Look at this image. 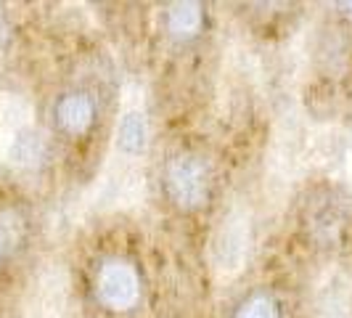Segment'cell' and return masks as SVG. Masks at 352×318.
<instances>
[{
	"label": "cell",
	"mask_w": 352,
	"mask_h": 318,
	"mask_svg": "<svg viewBox=\"0 0 352 318\" xmlns=\"http://www.w3.org/2000/svg\"><path fill=\"white\" fill-rule=\"evenodd\" d=\"M0 159L14 170H37L48 159V141L24 96H0Z\"/></svg>",
	"instance_id": "obj_1"
},
{
	"label": "cell",
	"mask_w": 352,
	"mask_h": 318,
	"mask_svg": "<svg viewBox=\"0 0 352 318\" xmlns=\"http://www.w3.org/2000/svg\"><path fill=\"white\" fill-rule=\"evenodd\" d=\"M164 191L167 199L183 212L207 207L212 199V167L196 151H177L164 165Z\"/></svg>",
	"instance_id": "obj_2"
},
{
	"label": "cell",
	"mask_w": 352,
	"mask_h": 318,
	"mask_svg": "<svg viewBox=\"0 0 352 318\" xmlns=\"http://www.w3.org/2000/svg\"><path fill=\"white\" fill-rule=\"evenodd\" d=\"M249 239H252L249 212L241 207L226 212V218L220 220V226L210 239V265L220 279H230L244 268L249 257Z\"/></svg>",
	"instance_id": "obj_3"
},
{
	"label": "cell",
	"mask_w": 352,
	"mask_h": 318,
	"mask_svg": "<svg viewBox=\"0 0 352 318\" xmlns=\"http://www.w3.org/2000/svg\"><path fill=\"white\" fill-rule=\"evenodd\" d=\"M93 289H96V297H98V302L104 308L124 313V310H130L138 302V297H141L138 268L130 263V260H124V257H106L96 268Z\"/></svg>",
	"instance_id": "obj_4"
},
{
	"label": "cell",
	"mask_w": 352,
	"mask_h": 318,
	"mask_svg": "<svg viewBox=\"0 0 352 318\" xmlns=\"http://www.w3.org/2000/svg\"><path fill=\"white\" fill-rule=\"evenodd\" d=\"M24 318H69V276L61 265H43L30 284Z\"/></svg>",
	"instance_id": "obj_5"
},
{
	"label": "cell",
	"mask_w": 352,
	"mask_h": 318,
	"mask_svg": "<svg viewBox=\"0 0 352 318\" xmlns=\"http://www.w3.org/2000/svg\"><path fill=\"white\" fill-rule=\"evenodd\" d=\"M310 149H313V133L302 125L300 117L286 114L276 127V138H273V170L283 180L294 178Z\"/></svg>",
	"instance_id": "obj_6"
},
{
	"label": "cell",
	"mask_w": 352,
	"mask_h": 318,
	"mask_svg": "<svg viewBox=\"0 0 352 318\" xmlns=\"http://www.w3.org/2000/svg\"><path fill=\"white\" fill-rule=\"evenodd\" d=\"M151 143L148 114L138 101L124 104L114 127V154L122 162H141Z\"/></svg>",
	"instance_id": "obj_7"
},
{
	"label": "cell",
	"mask_w": 352,
	"mask_h": 318,
	"mask_svg": "<svg viewBox=\"0 0 352 318\" xmlns=\"http://www.w3.org/2000/svg\"><path fill=\"white\" fill-rule=\"evenodd\" d=\"M96 120H98V104L85 90H69L53 104V123L69 138L88 136Z\"/></svg>",
	"instance_id": "obj_8"
},
{
	"label": "cell",
	"mask_w": 352,
	"mask_h": 318,
	"mask_svg": "<svg viewBox=\"0 0 352 318\" xmlns=\"http://www.w3.org/2000/svg\"><path fill=\"white\" fill-rule=\"evenodd\" d=\"M318 318H352V282L342 268L323 273L316 286Z\"/></svg>",
	"instance_id": "obj_9"
},
{
	"label": "cell",
	"mask_w": 352,
	"mask_h": 318,
	"mask_svg": "<svg viewBox=\"0 0 352 318\" xmlns=\"http://www.w3.org/2000/svg\"><path fill=\"white\" fill-rule=\"evenodd\" d=\"M204 27V6L194 3V0H183V3H173L164 11V30L167 35L177 40V43H188L199 37Z\"/></svg>",
	"instance_id": "obj_10"
},
{
	"label": "cell",
	"mask_w": 352,
	"mask_h": 318,
	"mask_svg": "<svg viewBox=\"0 0 352 318\" xmlns=\"http://www.w3.org/2000/svg\"><path fill=\"white\" fill-rule=\"evenodd\" d=\"M24 236H27V220L21 218V212H0V263H3V257H8L11 252H16L21 247Z\"/></svg>",
	"instance_id": "obj_11"
},
{
	"label": "cell",
	"mask_w": 352,
	"mask_h": 318,
	"mask_svg": "<svg viewBox=\"0 0 352 318\" xmlns=\"http://www.w3.org/2000/svg\"><path fill=\"white\" fill-rule=\"evenodd\" d=\"M236 318H283L281 305L273 295L267 292H254L241 302V308L236 310Z\"/></svg>",
	"instance_id": "obj_12"
},
{
	"label": "cell",
	"mask_w": 352,
	"mask_h": 318,
	"mask_svg": "<svg viewBox=\"0 0 352 318\" xmlns=\"http://www.w3.org/2000/svg\"><path fill=\"white\" fill-rule=\"evenodd\" d=\"M342 8H344V14H347V17L352 19V3H344V6H342Z\"/></svg>",
	"instance_id": "obj_13"
}]
</instances>
